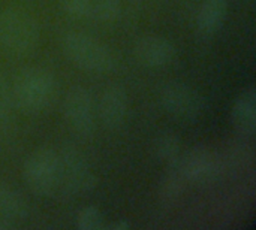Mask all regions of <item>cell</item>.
<instances>
[{"instance_id": "18", "label": "cell", "mask_w": 256, "mask_h": 230, "mask_svg": "<svg viewBox=\"0 0 256 230\" xmlns=\"http://www.w3.org/2000/svg\"><path fill=\"white\" fill-rule=\"evenodd\" d=\"M12 105H14L12 90L8 85V82L0 76V121H3L9 117Z\"/></svg>"}, {"instance_id": "1", "label": "cell", "mask_w": 256, "mask_h": 230, "mask_svg": "<svg viewBox=\"0 0 256 230\" xmlns=\"http://www.w3.org/2000/svg\"><path fill=\"white\" fill-rule=\"evenodd\" d=\"M10 90L14 103L24 114H39L54 102L57 82L50 70L28 67L18 73Z\"/></svg>"}, {"instance_id": "13", "label": "cell", "mask_w": 256, "mask_h": 230, "mask_svg": "<svg viewBox=\"0 0 256 230\" xmlns=\"http://www.w3.org/2000/svg\"><path fill=\"white\" fill-rule=\"evenodd\" d=\"M0 214L14 225L27 217V207L22 198L3 184H0Z\"/></svg>"}, {"instance_id": "2", "label": "cell", "mask_w": 256, "mask_h": 230, "mask_svg": "<svg viewBox=\"0 0 256 230\" xmlns=\"http://www.w3.org/2000/svg\"><path fill=\"white\" fill-rule=\"evenodd\" d=\"M39 25L32 15L18 9L0 13V49L12 55L33 51L39 42Z\"/></svg>"}, {"instance_id": "16", "label": "cell", "mask_w": 256, "mask_h": 230, "mask_svg": "<svg viewBox=\"0 0 256 230\" xmlns=\"http://www.w3.org/2000/svg\"><path fill=\"white\" fill-rule=\"evenodd\" d=\"M76 228L80 230H100L104 228V216L96 207H86L76 220Z\"/></svg>"}, {"instance_id": "14", "label": "cell", "mask_w": 256, "mask_h": 230, "mask_svg": "<svg viewBox=\"0 0 256 230\" xmlns=\"http://www.w3.org/2000/svg\"><path fill=\"white\" fill-rule=\"evenodd\" d=\"M180 139L174 133H165L156 141V156L166 165H177L180 160Z\"/></svg>"}, {"instance_id": "8", "label": "cell", "mask_w": 256, "mask_h": 230, "mask_svg": "<svg viewBox=\"0 0 256 230\" xmlns=\"http://www.w3.org/2000/svg\"><path fill=\"white\" fill-rule=\"evenodd\" d=\"M178 162L182 177L192 184L213 183L220 172L218 156L206 147H195Z\"/></svg>"}, {"instance_id": "10", "label": "cell", "mask_w": 256, "mask_h": 230, "mask_svg": "<svg viewBox=\"0 0 256 230\" xmlns=\"http://www.w3.org/2000/svg\"><path fill=\"white\" fill-rule=\"evenodd\" d=\"M129 109V99L126 90L118 84L108 85L99 100V118L106 129H118L123 126Z\"/></svg>"}, {"instance_id": "17", "label": "cell", "mask_w": 256, "mask_h": 230, "mask_svg": "<svg viewBox=\"0 0 256 230\" xmlns=\"http://www.w3.org/2000/svg\"><path fill=\"white\" fill-rule=\"evenodd\" d=\"M64 12L74 18H86L92 15L93 0H62Z\"/></svg>"}, {"instance_id": "12", "label": "cell", "mask_w": 256, "mask_h": 230, "mask_svg": "<svg viewBox=\"0 0 256 230\" xmlns=\"http://www.w3.org/2000/svg\"><path fill=\"white\" fill-rule=\"evenodd\" d=\"M231 117L234 126L240 132L254 135L256 129V91L254 87L244 90L236 99Z\"/></svg>"}, {"instance_id": "4", "label": "cell", "mask_w": 256, "mask_h": 230, "mask_svg": "<svg viewBox=\"0 0 256 230\" xmlns=\"http://www.w3.org/2000/svg\"><path fill=\"white\" fill-rule=\"evenodd\" d=\"M63 49L74 64L87 72L100 73L114 67V57L110 48L86 33H68L63 37Z\"/></svg>"}, {"instance_id": "11", "label": "cell", "mask_w": 256, "mask_h": 230, "mask_svg": "<svg viewBox=\"0 0 256 230\" xmlns=\"http://www.w3.org/2000/svg\"><path fill=\"white\" fill-rule=\"evenodd\" d=\"M228 13V0H204L198 16L196 27L204 36L216 34L225 24Z\"/></svg>"}, {"instance_id": "5", "label": "cell", "mask_w": 256, "mask_h": 230, "mask_svg": "<svg viewBox=\"0 0 256 230\" xmlns=\"http://www.w3.org/2000/svg\"><path fill=\"white\" fill-rule=\"evenodd\" d=\"M162 108L180 120H198L206 111V100L200 91L183 82H170L159 93Z\"/></svg>"}, {"instance_id": "20", "label": "cell", "mask_w": 256, "mask_h": 230, "mask_svg": "<svg viewBox=\"0 0 256 230\" xmlns=\"http://www.w3.org/2000/svg\"><path fill=\"white\" fill-rule=\"evenodd\" d=\"M12 228H14V223L0 214V230H8V229H12Z\"/></svg>"}, {"instance_id": "3", "label": "cell", "mask_w": 256, "mask_h": 230, "mask_svg": "<svg viewBox=\"0 0 256 230\" xmlns=\"http://www.w3.org/2000/svg\"><path fill=\"white\" fill-rule=\"evenodd\" d=\"M27 187L38 196H51L60 189V154L51 148H39L32 153L22 168Z\"/></svg>"}, {"instance_id": "15", "label": "cell", "mask_w": 256, "mask_h": 230, "mask_svg": "<svg viewBox=\"0 0 256 230\" xmlns=\"http://www.w3.org/2000/svg\"><path fill=\"white\" fill-rule=\"evenodd\" d=\"M122 12L120 0H93L92 15L104 22H110L118 18Z\"/></svg>"}, {"instance_id": "6", "label": "cell", "mask_w": 256, "mask_h": 230, "mask_svg": "<svg viewBox=\"0 0 256 230\" xmlns=\"http://www.w3.org/2000/svg\"><path fill=\"white\" fill-rule=\"evenodd\" d=\"M62 162V181L60 189L69 196L81 195L90 192L94 184V175L90 171V166L86 157L74 148H64L60 154Z\"/></svg>"}, {"instance_id": "9", "label": "cell", "mask_w": 256, "mask_h": 230, "mask_svg": "<svg viewBox=\"0 0 256 230\" xmlns=\"http://www.w3.org/2000/svg\"><path fill=\"white\" fill-rule=\"evenodd\" d=\"M134 54L141 66L158 69L172 63L176 57V46L164 36L148 34L135 43Z\"/></svg>"}, {"instance_id": "19", "label": "cell", "mask_w": 256, "mask_h": 230, "mask_svg": "<svg viewBox=\"0 0 256 230\" xmlns=\"http://www.w3.org/2000/svg\"><path fill=\"white\" fill-rule=\"evenodd\" d=\"M130 226H129V223L128 222H124V220H120V222H116V223H112L111 226H110V229L112 230H126L129 229Z\"/></svg>"}, {"instance_id": "7", "label": "cell", "mask_w": 256, "mask_h": 230, "mask_svg": "<svg viewBox=\"0 0 256 230\" xmlns=\"http://www.w3.org/2000/svg\"><path fill=\"white\" fill-rule=\"evenodd\" d=\"M68 124L80 135H92L94 130V105L92 94L84 87H72L63 103Z\"/></svg>"}]
</instances>
